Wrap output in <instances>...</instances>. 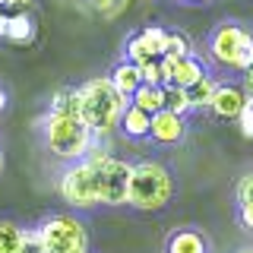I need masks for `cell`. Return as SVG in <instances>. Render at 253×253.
<instances>
[{"label":"cell","instance_id":"obj_1","mask_svg":"<svg viewBox=\"0 0 253 253\" xmlns=\"http://www.w3.org/2000/svg\"><path fill=\"white\" fill-rule=\"evenodd\" d=\"M130 101L111 85L108 76H95L79 85V121L89 126L92 136L108 139L121 124V114Z\"/></svg>","mask_w":253,"mask_h":253},{"label":"cell","instance_id":"obj_2","mask_svg":"<svg viewBox=\"0 0 253 253\" xmlns=\"http://www.w3.org/2000/svg\"><path fill=\"white\" fill-rule=\"evenodd\" d=\"M174 196V180L165 165L158 162H139L130 171V196L126 203L139 212H158L171 203Z\"/></svg>","mask_w":253,"mask_h":253},{"label":"cell","instance_id":"obj_3","mask_svg":"<svg viewBox=\"0 0 253 253\" xmlns=\"http://www.w3.org/2000/svg\"><path fill=\"white\" fill-rule=\"evenodd\" d=\"M206 47H209V57L231 73H244L253 63V32L241 22H218L209 32Z\"/></svg>","mask_w":253,"mask_h":253},{"label":"cell","instance_id":"obj_4","mask_svg":"<svg viewBox=\"0 0 253 253\" xmlns=\"http://www.w3.org/2000/svg\"><path fill=\"white\" fill-rule=\"evenodd\" d=\"M83 158L95 168V193H98V203H105V206H126L133 165L124 162V158H114L111 152H105L101 146H95V142H92V149Z\"/></svg>","mask_w":253,"mask_h":253},{"label":"cell","instance_id":"obj_5","mask_svg":"<svg viewBox=\"0 0 253 253\" xmlns=\"http://www.w3.org/2000/svg\"><path fill=\"white\" fill-rule=\"evenodd\" d=\"M92 139L95 136L79 117H57V114L44 117V146L57 158L79 162V158L92 149Z\"/></svg>","mask_w":253,"mask_h":253},{"label":"cell","instance_id":"obj_6","mask_svg":"<svg viewBox=\"0 0 253 253\" xmlns=\"http://www.w3.org/2000/svg\"><path fill=\"white\" fill-rule=\"evenodd\" d=\"M35 231L44 253H89V231L76 215H47Z\"/></svg>","mask_w":253,"mask_h":253},{"label":"cell","instance_id":"obj_7","mask_svg":"<svg viewBox=\"0 0 253 253\" xmlns=\"http://www.w3.org/2000/svg\"><path fill=\"white\" fill-rule=\"evenodd\" d=\"M60 196L67 206H73V209H92V206H98V193H95V168L85 158H79L73 162L67 171L60 174Z\"/></svg>","mask_w":253,"mask_h":253},{"label":"cell","instance_id":"obj_8","mask_svg":"<svg viewBox=\"0 0 253 253\" xmlns=\"http://www.w3.org/2000/svg\"><path fill=\"white\" fill-rule=\"evenodd\" d=\"M158 70H162V85H177V89H190L206 67L190 54V57H158Z\"/></svg>","mask_w":253,"mask_h":253},{"label":"cell","instance_id":"obj_9","mask_svg":"<svg viewBox=\"0 0 253 253\" xmlns=\"http://www.w3.org/2000/svg\"><path fill=\"white\" fill-rule=\"evenodd\" d=\"M162 42H165V29H158V26L136 32V35L126 38V60L136 63V67H142L149 60H158L162 57Z\"/></svg>","mask_w":253,"mask_h":253},{"label":"cell","instance_id":"obj_10","mask_svg":"<svg viewBox=\"0 0 253 253\" xmlns=\"http://www.w3.org/2000/svg\"><path fill=\"white\" fill-rule=\"evenodd\" d=\"M244 101H247V95H244L241 85L225 83V85H215L209 108H212V114H215L218 121H237V114H241Z\"/></svg>","mask_w":253,"mask_h":253},{"label":"cell","instance_id":"obj_11","mask_svg":"<svg viewBox=\"0 0 253 253\" xmlns=\"http://www.w3.org/2000/svg\"><path fill=\"white\" fill-rule=\"evenodd\" d=\"M187 133V124L184 117L171 114V111H155L149 117V139L162 142V146H171V142H180Z\"/></svg>","mask_w":253,"mask_h":253},{"label":"cell","instance_id":"obj_12","mask_svg":"<svg viewBox=\"0 0 253 253\" xmlns=\"http://www.w3.org/2000/svg\"><path fill=\"white\" fill-rule=\"evenodd\" d=\"M3 42L26 47L35 42V19L29 13H6V29H3Z\"/></svg>","mask_w":253,"mask_h":253},{"label":"cell","instance_id":"obj_13","mask_svg":"<svg viewBox=\"0 0 253 253\" xmlns=\"http://www.w3.org/2000/svg\"><path fill=\"white\" fill-rule=\"evenodd\" d=\"M108 79H111V85H114V89L121 92L126 101H130V95H133V92H136L139 85H142L139 67H136V63H130V60H121L114 70H111V76H108Z\"/></svg>","mask_w":253,"mask_h":253},{"label":"cell","instance_id":"obj_14","mask_svg":"<svg viewBox=\"0 0 253 253\" xmlns=\"http://www.w3.org/2000/svg\"><path fill=\"white\" fill-rule=\"evenodd\" d=\"M168 253H209V244H206V237L200 231H193V228H184V231H174L168 237Z\"/></svg>","mask_w":253,"mask_h":253},{"label":"cell","instance_id":"obj_15","mask_svg":"<svg viewBox=\"0 0 253 253\" xmlns=\"http://www.w3.org/2000/svg\"><path fill=\"white\" fill-rule=\"evenodd\" d=\"M149 117H152V114H146V111L126 105L124 114H121V124H117V126H121V130H124L130 139H146V136H149Z\"/></svg>","mask_w":253,"mask_h":253},{"label":"cell","instance_id":"obj_16","mask_svg":"<svg viewBox=\"0 0 253 253\" xmlns=\"http://www.w3.org/2000/svg\"><path fill=\"white\" fill-rule=\"evenodd\" d=\"M130 105L139 108V111H146V114L165 111V89H162V85H139V89L130 95Z\"/></svg>","mask_w":253,"mask_h":253},{"label":"cell","instance_id":"obj_17","mask_svg":"<svg viewBox=\"0 0 253 253\" xmlns=\"http://www.w3.org/2000/svg\"><path fill=\"white\" fill-rule=\"evenodd\" d=\"M47 114H57V117H79V89L67 85L51 98V111Z\"/></svg>","mask_w":253,"mask_h":253},{"label":"cell","instance_id":"obj_18","mask_svg":"<svg viewBox=\"0 0 253 253\" xmlns=\"http://www.w3.org/2000/svg\"><path fill=\"white\" fill-rule=\"evenodd\" d=\"M215 79H212L209 73H203L200 79H196L190 89H184L187 92V98H190V108H209V101H212V92H215Z\"/></svg>","mask_w":253,"mask_h":253},{"label":"cell","instance_id":"obj_19","mask_svg":"<svg viewBox=\"0 0 253 253\" xmlns=\"http://www.w3.org/2000/svg\"><path fill=\"white\" fill-rule=\"evenodd\" d=\"M162 57H190V38L184 35V32H168L165 29Z\"/></svg>","mask_w":253,"mask_h":253},{"label":"cell","instance_id":"obj_20","mask_svg":"<svg viewBox=\"0 0 253 253\" xmlns=\"http://www.w3.org/2000/svg\"><path fill=\"white\" fill-rule=\"evenodd\" d=\"M162 89H165V111H171V114H177V117H187L190 111H193L184 89H177V85H162Z\"/></svg>","mask_w":253,"mask_h":253},{"label":"cell","instance_id":"obj_21","mask_svg":"<svg viewBox=\"0 0 253 253\" xmlns=\"http://www.w3.org/2000/svg\"><path fill=\"white\" fill-rule=\"evenodd\" d=\"M19 237H22V228L16 221H0V253H16Z\"/></svg>","mask_w":253,"mask_h":253},{"label":"cell","instance_id":"obj_22","mask_svg":"<svg viewBox=\"0 0 253 253\" xmlns=\"http://www.w3.org/2000/svg\"><path fill=\"white\" fill-rule=\"evenodd\" d=\"M16 253H44V247H42V237H38V231H35V228L22 231L19 244H16Z\"/></svg>","mask_w":253,"mask_h":253},{"label":"cell","instance_id":"obj_23","mask_svg":"<svg viewBox=\"0 0 253 253\" xmlns=\"http://www.w3.org/2000/svg\"><path fill=\"white\" fill-rule=\"evenodd\" d=\"M237 124H241V133H244V136L253 139V95H247L241 114H237Z\"/></svg>","mask_w":253,"mask_h":253},{"label":"cell","instance_id":"obj_24","mask_svg":"<svg viewBox=\"0 0 253 253\" xmlns=\"http://www.w3.org/2000/svg\"><path fill=\"white\" fill-rule=\"evenodd\" d=\"M139 76H142V85H162V70H158V60H149L139 67Z\"/></svg>","mask_w":253,"mask_h":253},{"label":"cell","instance_id":"obj_25","mask_svg":"<svg viewBox=\"0 0 253 253\" xmlns=\"http://www.w3.org/2000/svg\"><path fill=\"white\" fill-rule=\"evenodd\" d=\"M253 203V174H244L237 180V206H247Z\"/></svg>","mask_w":253,"mask_h":253},{"label":"cell","instance_id":"obj_26","mask_svg":"<svg viewBox=\"0 0 253 253\" xmlns=\"http://www.w3.org/2000/svg\"><path fill=\"white\" fill-rule=\"evenodd\" d=\"M35 0H0V10L3 13H29Z\"/></svg>","mask_w":253,"mask_h":253},{"label":"cell","instance_id":"obj_27","mask_svg":"<svg viewBox=\"0 0 253 253\" xmlns=\"http://www.w3.org/2000/svg\"><path fill=\"white\" fill-rule=\"evenodd\" d=\"M237 218H241V225L247 228V231H253V203L237 206Z\"/></svg>","mask_w":253,"mask_h":253},{"label":"cell","instance_id":"obj_28","mask_svg":"<svg viewBox=\"0 0 253 253\" xmlns=\"http://www.w3.org/2000/svg\"><path fill=\"white\" fill-rule=\"evenodd\" d=\"M244 85H241V89H244V95H253V63H250V67L247 70H244Z\"/></svg>","mask_w":253,"mask_h":253},{"label":"cell","instance_id":"obj_29","mask_svg":"<svg viewBox=\"0 0 253 253\" xmlns=\"http://www.w3.org/2000/svg\"><path fill=\"white\" fill-rule=\"evenodd\" d=\"M95 10H105V13H114L117 10V0H92Z\"/></svg>","mask_w":253,"mask_h":253},{"label":"cell","instance_id":"obj_30","mask_svg":"<svg viewBox=\"0 0 253 253\" xmlns=\"http://www.w3.org/2000/svg\"><path fill=\"white\" fill-rule=\"evenodd\" d=\"M3 29H6V13L0 10V42H3Z\"/></svg>","mask_w":253,"mask_h":253},{"label":"cell","instance_id":"obj_31","mask_svg":"<svg viewBox=\"0 0 253 253\" xmlns=\"http://www.w3.org/2000/svg\"><path fill=\"white\" fill-rule=\"evenodd\" d=\"M3 108H6V89L0 85V114H3Z\"/></svg>","mask_w":253,"mask_h":253},{"label":"cell","instance_id":"obj_32","mask_svg":"<svg viewBox=\"0 0 253 253\" xmlns=\"http://www.w3.org/2000/svg\"><path fill=\"white\" fill-rule=\"evenodd\" d=\"M187 3H206V0H187Z\"/></svg>","mask_w":253,"mask_h":253},{"label":"cell","instance_id":"obj_33","mask_svg":"<svg viewBox=\"0 0 253 253\" xmlns=\"http://www.w3.org/2000/svg\"><path fill=\"white\" fill-rule=\"evenodd\" d=\"M0 174H3V155H0Z\"/></svg>","mask_w":253,"mask_h":253},{"label":"cell","instance_id":"obj_34","mask_svg":"<svg viewBox=\"0 0 253 253\" xmlns=\"http://www.w3.org/2000/svg\"><path fill=\"white\" fill-rule=\"evenodd\" d=\"M241 253H253V247H247V250H241Z\"/></svg>","mask_w":253,"mask_h":253}]
</instances>
